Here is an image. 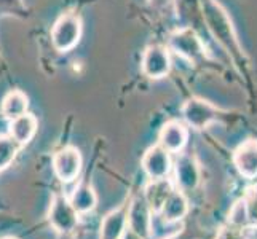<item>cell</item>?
<instances>
[{
  "mask_svg": "<svg viewBox=\"0 0 257 239\" xmlns=\"http://www.w3.org/2000/svg\"><path fill=\"white\" fill-rule=\"evenodd\" d=\"M200 2L203 8V16H205V21L208 23L211 34L227 50V53L233 58L235 63H244V53L241 50L240 42H238L232 20L228 18L227 12L216 0H200Z\"/></svg>",
  "mask_w": 257,
  "mask_h": 239,
  "instance_id": "1",
  "label": "cell"
},
{
  "mask_svg": "<svg viewBox=\"0 0 257 239\" xmlns=\"http://www.w3.org/2000/svg\"><path fill=\"white\" fill-rule=\"evenodd\" d=\"M82 35V21L74 13H64L53 26L51 31V43L58 51L66 53L72 50Z\"/></svg>",
  "mask_w": 257,
  "mask_h": 239,
  "instance_id": "2",
  "label": "cell"
},
{
  "mask_svg": "<svg viewBox=\"0 0 257 239\" xmlns=\"http://www.w3.org/2000/svg\"><path fill=\"white\" fill-rule=\"evenodd\" d=\"M48 222L61 234H67L77 228L78 214L72 207V204H70L66 194L63 193L53 194L50 210H48Z\"/></svg>",
  "mask_w": 257,
  "mask_h": 239,
  "instance_id": "3",
  "label": "cell"
},
{
  "mask_svg": "<svg viewBox=\"0 0 257 239\" xmlns=\"http://www.w3.org/2000/svg\"><path fill=\"white\" fill-rule=\"evenodd\" d=\"M170 47L177 55L184 56L185 59H189L190 63H195V64L201 63V61L206 58L205 45L201 43V40L198 39V35L195 34V31L189 28L176 31L170 39Z\"/></svg>",
  "mask_w": 257,
  "mask_h": 239,
  "instance_id": "4",
  "label": "cell"
},
{
  "mask_svg": "<svg viewBox=\"0 0 257 239\" xmlns=\"http://www.w3.org/2000/svg\"><path fill=\"white\" fill-rule=\"evenodd\" d=\"M182 117L190 128L201 131V129L208 128L211 123L217 121L219 110H217V107H214V105L206 101L192 97V99H189L184 104Z\"/></svg>",
  "mask_w": 257,
  "mask_h": 239,
  "instance_id": "5",
  "label": "cell"
},
{
  "mask_svg": "<svg viewBox=\"0 0 257 239\" xmlns=\"http://www.w3.org/2000/svg\"><path fill=\"white\" fill-rule=\"evenodd\" d=\"M154 212L144 196H138L128 204V229L143 239H150L154 231Z\"/></svg>",
  "mask_w": 257,
  "mask_h": 239,
  "instance_id": "6",
  "label": "cell"
},
{
  "mask_svg": "<svg viewBox=\"0 0 257 239\" xmlns=\"http://www.w3.org/2000/svg\"><path fill=\"white\" fill-rule=\"evenodd\" d=\"M53 171L64 183L74 182L82 171V155L75 147H64L53 156Z\"/></svg>",
  "mask_w": 257,
  "mask_h": 239,
  "instance_id": "7",
  "label": "cell"
},
{
  "mask_svg": "<svg viewBox=\"0 0 257 239\" xmlns=\"http://www.w3.org/2000/svg\"><path fill=\"white\" fill-rule=\"evenodd\" d=\"M141 164H143V169L150 180L166 179L173 169L171 153L166 152L163 147L157 144L154 147L147 148Z\"/></svg>",
  "mask_w": 257,
  "mask_h": 239,
  "instance_id": "8",
  "label": "cell"
},
{
  "mask_svg": "<svg viewBox=\"0 0 257 239\" xmlns=\"http://www.w3.org/2000/svg\"><path fill=\"white\" fill-rule=\"evenodd\" d=\"M201 172L195 158L179 155L174 163V185L181 191H193L200 185Z\"/></svg>",
  "mask_w": 257,
  "mask_h": 239,
  "instance_id": "9",
  "label": "cell"
},
{
  "mask_svg": "<svg viewBox=\"0 0 257 239\" xmlns=\"http://www.w3.org/2000/svg\"><path fill=\"white\" fill-rule=\"evenodd\" d=\"M143 72L149 78H163L171 69V61L168 51L160 45H152L144 51Z\"/></svg>",
  "mask_w": 257,
  "mask_h": 239,
  "instance_id": "10",
  "label": "cell"
},
{
  "mask_svg": "<svg viewBox=\"0 0 257 239\" xmlns=\"http://www.w3.org/2000/svg\"><path fill=\"white\" fill-rule=\"evenodd\" d=\"M233 164L238 174L246 180L257 177V140L249 139L243 142L233 153Z\"/></svg>",
  "mask_w": 257,
  "mask_h": 239,
  "instance_id": "11",
  "label": "cell"
},
{
  "mask_svg": "<svg viewBox=\"0 0 257 239\" xmlns=\"http://www.w3.org/2000/svg\"><path fill=\"white\" fill-rule=\"evenodd\" d=\"M189 140V129L181 121L171 120L162 128L158 136V145L163 147L166 152L179 155Z\"/></svg>",
  "mask_w": 257,
  "mask_h": 239,
  "instance_id": "12",
  "label": "cell"
},
{
  "mask_svg": "<svg viewBox=\"0 0 257 239\" xmlns=\"http://www.w3.org/2000/svg\"><path fill=\"white\" fill-rule=\"evenodd\" d=\"M189 210V201L185 198L184 191H181L179 188H174L157 215L162 218L165 225H176L187 217Z\"/></svg>",
  "mask_w": 257,
  "mask_h": 239,
  "instance_id": "13",
  "label": "cell"
},
{
  "mask_svg": "<svg viewBox=\"0 0 257 239\" xmlns=\"http://www.w3.org/2000/svg\"><path fill=\"white\" fill-rule=\"evenodd\" d=\"M128 204H123L118 209L110 210L102 218L99 239H121L128 228Z\"/></svg>",
  "mask_w": 257,
  "mask_h": 239,
  "instance_id": "14",
  "label": "cell"
},
{
  "mask_svg": "<svg viewBox=\"0 0 257 239\" xmlns=\"http://www.w3.org/2000/svg\"><path fill=\"white\" fill-rule=\"evenodd\" d=\"M176 188V185L173 180H170L166 177V179H158V180H150L147 183V187L144 190V199L149 204L150 210L154 212L157 215L160 209L163 207L165 201L168 199V196L173 193V190Z\"/></svg>",
  "mask_w": 257,
  "mask_h": 239,
  "instance_id": "15",
  "label": "cell"
},
{
  "mask_svg": "<svg viewBox=\"0 0 257 239\" xmlns=\"http://www.w3.org/2000/svg\"><path fill=\"white\" fill-rule=\"evenodd\" d=\"M39 128V121L32 113H24L10 121V137L20 145L29 144Z\"/></svg>",
  "mask_w": 257,
  "mask_h": 239,
  "instance_id": "16",
  "label": "cell"
},
{
  "mask_svg": "<svg viewBox=\"0 0 257 239\" xmlns=\"http://www.w3.org/2000/svg\"><path fill=\"white\" fill-rule=\"evenodd\" d=\"M69 201H70V204H72V207L77 210V214L83 215V214H90V212L96 209L97 194L90 183H80V185H77L72 194H70Z\"/></svg>",
  "mask_w": 257,
  "mask_h": 239,
  "instance_id": "17",
  "label": "cell"
},
{
  "mask_svg": "<svg viewBox=\"0 0 257 239\" xmlns=\"http://www.w3.org/2000/svg\"><path fill=\"white\" fill-rule=\"evenodd\" d=\"M28 109H29V97L20 90H13L8 93L4 97L2 107H0L2 115L8 121H12L18 117H21V115L28 113Z\"/></svg>",
  "mask_w": 257,
  "mask_h": 239,
  "instance_id": "18",
  "label": "cell"
},
{
  "mask_svg": "<svg viewBox=\"0 0 257 239\" xmlns=\"http://www.w3.org/2000/svg\"><path fill=\"white\" fill-rule=\"evenodd\" d=\"M20 147L21 145L10 136H0V172H4L12 166L18 152H20Z\"/></svg>",
  "mask_w": 257,
  "mask_h": 239,
  "instance_id": "19",
  "label": "cell"
},
{
  "mask_svg": "<svg viewBox=\"0 0 257 239\" xmlns=\"http://www.w3.org/2000/svg\"><path fill=\"white\" fill-rule=\"evenodd\" d=\"M227 223L236 228L249 229V217H247V206L244 198H238L232 204L227 215Z\"/></svg>",
  "mask_w": 257,
  "mask_h": 239,
  "instance_id": "20",
  "label": "cell"
},
{
  "mask_svg": "<svg viewBox=\"0 0 257 239\" xmlns=\"http://www.w3.org/2000/svg\"><path fill=\"white\" fill-rule=\"evenodd\" d=\"M244 201L247 206V217H249V228L257 229V185L251 187L244 194Z\"/></svg>",
  "mask_w": 257,
  "mask_h": 239,
  "instance_id": "21",
  "label": "cell"
},
{
  "mask_svg": "<svg viewBox=\"0 0 257 239\" xmlns=\"http://www.w3.org/2000/svg\"><path fill=\"white\" fill-rule=\"evenodd\" d=\"M26 7L23 0H0V16L4 15H23Z\"/></svg>",
  "mask_w": 257,
  "mask_h": 239,
  "instance_id": "22",
  "label": "cell"
},
{
  "mask_svg": "<svg viewBox=\"0 0 257 239\" xmlns=\"http://www.w3.org/2000/svg\"><path fill=\"white\" fill-rule=\"evenodd\" d=\"M214 239H246V229L227 223L219 229Z\"/></svg>",
  "mask_w": 257,
  "mask_h": 239,
  "instance_id": "23",
  "label": "cell"
},
{
  "mask_svg": "<svg viewBox=\"0 0 257 239\" xmlns=\"http://www.w3.org/2000/svg\"><path fill=\"white\" fill-rule=\"evenodd\" d=\"M121 239H143V237H139L138 234L133 233L131 229H128V228H126V231H125V234L121 236Z\"/></svg>",
  "mask_w": 257,
  "mask_h": 239,
  "instance_id": "24",
  "label": "cell"
},
{
  "mask_svg": "<svg viewBox=\"0 0 257 239\" xmlns=\"http://www.w3.org/2000/svg\"><path fill=\"white\" fill-rule=\"evenodd\" d=\"M170 0H152V4L154 5H157V7H163V5H166Z\"/></svg>",
  "mask_w": 257,
  "mask_h": 239,
  "instance_id": "25",
  "label": "cell"
},
{
  "mask_svg": "<svg viewBox=\"0 0 257 239\" xmlns=\"http://www.w3.org/2000/svg\"><path fill=\"white\" fill-rule=\"evenodd\" d=\"M2 239H16V237H2Z\"/></svg>",
  "mask_w": 257,
  "mask_h": 239,
  "instance_id": "26",
  "label": "cell"
}]
</instances>
